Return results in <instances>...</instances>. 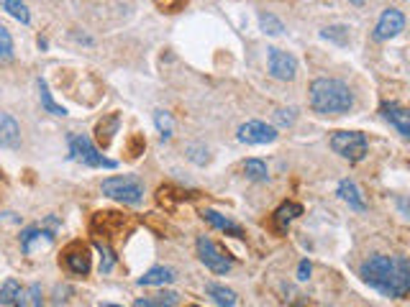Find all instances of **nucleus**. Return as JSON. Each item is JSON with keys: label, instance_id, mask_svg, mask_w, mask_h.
Here are the masks:
<instances>
[{"label": "nucleus", "instance_id": "5701e85b", "mask_svg": "<svg viewBox=\"0 0 410 307\" xmlns=\"http://www.w3.org/2000/svg\"><path fill=\"white\" fill-rule=\"evenodd\" d=\"M243 174L251 179V182H267L269 172H267V164L262 159H249L243 164Z\"/></svg>", "mask_w": 410, "mask_h": 307}, {"label": "nucleus", "instance_id": "f03ea898", "mask_svg": "<svg viewBox=\"0 0 410 307\" xmlns=\"http://www.w3.org/2000/svg\"><path fill=\"white\" fill-rule=\"evenodd\" d=\"M354 105V95L349 85L331 77H318L310 85V108L320 115H344Z\"/></svg>", "mask_w": 410, "mask_h": 307}, {"label": "nucleus", "instance_id": "4468645a", "mask_svg": "<svg viewBox=\"0 0 410 307\" xmlns=\"http://www.w3.org/2000/svg\"><path fill=\"white\" fill-rule=\"evenodd\" d=\"M0 307H26V292L16 279H6L0 284Z\"/></svg>", "mask_w": 410, "mask_h": 307}, {"label": "nucleus", "instance_id": "2f4dec72", "mask_svg": "<svg viewBox=\"0 0 410 307\" xmlns=\"http://www.w3.org/2000/svg\"><path fill=\"white\" fill-rule=\"evenodd\" d=\"M200 154H208V151H205L203 146H190V159L195 161V164H205V161H208L205 156H200Z\"/></svg>", "mask_w": 410, "mask_h": 307}, {"label": "nucleus", "instance_id": "f3484780", "mask_svg": "<svg viewBox=\"0 0 410 307\" xmlns=\"http://www.w3.org/2000/svg\"><path fill=\"white\" fill-rule=\"evenodd\" d=\"M339 195L344 203H349L354 208V210H367V203L364 198H362V192H359L357 182L354 179H341L339 182Z\"/></svg>", "mask_w": 410, "mask_h": 307}, {"label": "nucleus", "instance_id": "c756f323", "mask_svg": "<svg viewBox=\"0 0 410 307\" xmlns=\"http://www.w3.org/2000/svg\"><path fill=\"white\" fill-rule=\"evenodd\" d=\"M275 121L280 123V126H293L295 110H293V108H290V110H277V113H275Z\"/></svg>", "mask_w": 410, "mask_h": 307}, {"label": "nucleus", "instance_id": "bb28decb", "mask_svg": "<svg viewBox=\"0 0 410 307\" xmlns=\"http://www.w3.org/2000/svg\"><path fill=\"white\" fill-rule=\"evenodd\" d=\"M95 246H98V251H100V271H102V274H108L110 269L115 266V256H113V251H110L108 243H102V241H98Z\"/></svg>", "mask_w": 410, "mask_h": 307}, {"label": "nucleus", "instance_id": "e433bc0d", "mask_svg": "<svg viewBox=\"0 0 410 307\" xmlns=\"http://www.w3.org/2000/svg\"><path fill=\"white\" fill-rule=\"evenodd\" d=\"M190 307H198V305H190Z\"/></svg>", "mask_w": 410, "mask_h": 307}, {"label": "nucleus", "instance_id": "6e6552de", "mask_svg": "<svg viewBox=\"0 0 410 307\" xmlns=\"http://www.w3.org/2000/svg\"><path fill=\"white\" fill-rule=\"evenodd\" d=\"M64 259V266L70 269L72 274L77 276H88L90 274V266H93V256H90V249L85 243H70L62 254Z\"/></svg>", "mask_w": 410, "mask_h": 307}, {"label": "nucleus", "instance_id": "a878e982", "mask_svg": "<svg viewBox=\"0 0 410 307\" xmlns=\"http://www.w3.org/2000/svg\"><path fill=\"white\" fill-rule=\"evenodd\" d=\"M259 23H262L264 33H269V36H280V33L285 31L282 21L275 18V16H269V13H262V16H259Z\"/></svg>", "mask_w": 410, "mask_h": 307}, {"label": "nucleus", "instance_id": "412c9836", "mask_svg": "<svg viewBox=\"0 0 410 307\" xmlns=\"http://www.w3.org/2000/svg\"><path fill=\"white\" fill-rule=\"evenodd\" d=\"M118 123H121V118H118V113H113V115H108L105 121H100L98 123V141H100L102 146H108L110 141H113V134L118 131Z\"/></svg>", "mask_w": 410, "mask_h": 307}, {"label": "nucleus", "instance_id": "aec40b11", "mask_svg": "<svg viewBox=\"0 0 410 307\" xmlns=\"http://www.w3.org/2000/svg\"><path fill=\"white\" fill-rule=\"evenodd\" d=\"M179 302L177 292H159L154 297H144V300H136L134 307H174Z\"/></svg>", "mask_w": 410, "mask_h": 307}, {"label": "nucleus", "instance_id": "20e7f679", "mask_svg": "<svg viewBox=\"0 0 410 307\" xmlns=\"http://www.w3.org/2000/svg\"><path fill=\"white\" fill-rule=\"evenodd\" d=\"M102 195L110 200H118L123 205H141L144 203V185L136 177H110L102 182Z\"/></svg>", "mask_w": 410, "mask_h": 307}, {"label": "nucleus", "instance_id": "c85d7f7f", "mask_svg": "<svg viewBox=\"0 0 410 307\" xmlns=\"http://www.w3.org/2000/svg\"><path fill=\"white\" fill-rule=\"evenodd\" d=\"M323 36H326V38H333L336 44H346V38H349V33H346L344 26H331V28H326V31H323Z\"/></svg>", "mask_w": 410, "mask_h": 307}, {"label": "nucleus", "instance_id": "b1692460", "mask_svg": "<svg viewBox=\"0 0 410 307\" xmlns=\"http://www.w3.org/2000/svg\"><path fill=\"white\" fill-rule=\"evenodd\" d=\"M3 8H6L16 21H21V23H28V21H31V13H28L23 0H3Z\"/></svg>", "mask_w": 410, "mask_h": 307}, {"label": "nucleus", "instance_id": "f257e3e1", "mask_svg": "<svg viewBox=\"0 0 410 307\" xmlns=\"http://www.w3.org/2000/svg\"><path fill=\"white\" fill-rule=\"evenodd\" d=\"M359 276L372 289H377L379 294L392 297V300H403L410 292V264L405 256H369L359 269Z\"/></svg>", "mask_w": 410, "mask_h": 307}, {"label": "nucleus", "instance_id": "f704fd0d", "mask_svg": "<svg viewBox=\"0 0 410 307\" xmlns=\"http://www.w3.org/2000/svg\"><path fill=\"white\" fill-rule=\"evenodd\" d=\"M352 3H354V6H364L367 0H352Z\"/></svg>", "mask_w": 410, "mask_h": 307}, {"label": "nucleus", "instance_id": "7ed1b4c3", "mask_svg": "<svg viewBox=\"0 0 410 307\" xmlns=\"http://www.w3.org/2000/svg\"><path fill=\"white\" fill-rule=\"evenodd\" d=\"M67 144H70V159L80 161V164L93 166V169H115V166H118L113 159L102 156V154L98 151L95 146H93V141H90L88 136H83V134H70Z\"/></svg>", "mask_w": 410, "mask_h": 307}, {"label": "nucleus", "instance_id": "cd10ccee", "mask_svg": "<svg viewBox=\"0 0 410 307\" xmlns=\"http://www.w3.org/2000/svg\"><path fill=\"white\" fill-rule=\"evenodd\" d=\"M154 123H157V131L162 134V139H172V118L164 110H157L154 113Z\"/></svg>", "mask_w": 410, "mask_h": 307}, {"label": "nucleus", "instance_id": "a211bd4d", "mask_svg": "<svg viewBox=\"0 0 410 307\" xmlns=\"http://www.w3.org/2000/svg\"><path fill=\"white\" fill-rule=\"evenodd\" d=\"M298 215H303V205H298V203H282L280 208L275 210V225H277V230H288V225L293 223L295 217Z\"/></svg>", "mask_w": 410, "mask_h": 307}, {"label": "nucleus", "instance_id": "4be33fe9", "mask_svg": "<svg viewBox=\"0 0 410 307\" xmlns=\"http://www.w3.org/2000/svg\"><path fill=\"white\" fill-rule=\"evenodd\" d=\"M38 97H41V105H44V110L46 113H51V115H67V108H62V105H57V102L51 100V92H49V87H46V82L44 80H38Z\"/></svg>", "mask_w": 410, "mask_h": 307}, {"label": "nucleus", "instance_id": "39448f33", "mask_svg": "<svg viewBox=\"0 0 410 307\" xmlns=\"http://www.w3.org/2000/svg\"><path fill=\"white\" fill-rule=\"evenodd\" d=\"M195 246H198L200 262L211 269L213 274H228L231 269H233V259L228 256V251H224L218 243H213L208 236H198Z\"/></svg>", "mask_w": 410, "mask_h": 307}, {"label": "nucleus", "instance_id": "1a4fd4ad", "mask_svg": "<svg viewBox=\"0 0 410 307\" xmlns=\"http://www.w3.org/2000/svg\"><path fill=\"white\" fill-rule=\"evenodd\" d=\"M275 139H277V128L267 126V123L262 121H249L243 123V126H238V141H241V144H254V146H259V144H272Z\"/></svg>", "mask_w": 410, "mask_h": 307}, {"label": "nucleus", "instance_id": "2eb2a0df", "mask_svg": "<svg viewBox=\"0 0 410 307\" xmlns=\"http://www.w3.org/2000/svg\"><path fill=\"white\" fill-rule=\"evenodd\" d=\"M174 279H177L174 269L154 266V269H149L144 276H139V284H141V287H164V284H172Z\"/></svg>", "mask_w": 410, "mask_h": 307}, {"label": "nucleus", "instance_id": "0eeeda50", "mask_svg": "<svg viewBox=\"0 0 410 307\" xmlns=\"http://www.w3.org/2000/svg\"><path fill=\"white\" fill-rule=\"evenodd\" d=\"M269 75L275 80H282V82H290L298 75V59L293 54H288V51L272 46L269 49Z\"/></svg>", "mask_w": 410, "mask_h": 307}, {"label": "nucleus", "instance_id": "c9c22d12", "mask_svg": "<svg viewBox=\"0 0 410 307\" xmlns=\"http://www.w3.org/2000/svg\"><path fill=\"white\" fill-rule=\"evenodd\" d=\"M102 307H121V305H102Z\"/></svg>", "mask_w": 410, "mask_h": 307}, {"label": "nucleus", "instance_id": "393cba45", "mask_svg": "<svg viewBox=\"0 0 410 307\" xmlns=\"http://www.w3.org/2000/svg\"><path fill=\"white\" fill-rule=\"evenodd\" d=\"M13 62V38L8 33V28L0 23V67L3 64H11Z\"/></svg>", "mask_w": 410, "mask_h": 307}, {"label": "nucleus", "instance_id": "ddd939ff", "mask_svg": "<svg viewBox=\"0 0 410 307\" xmlns=\"http://www.w3.org/2000/svg\"><path fill=\"white\" fill-rule=\"evenodd\" d=\"M0 146L6 149H19L21 146V128L16 118L8 113H0Z\"/></svg>", "mask_w": 410, "mask_h": 307}, {"label": "nucleus", "instance_id": "7c9ffc66", "mask_svg": "<svg viewBox=\"0 0 410 307\" xmlns=\"http://www.w3.org/2000/svg\"><path fill=\"white\" fill-rule=\"evenodd\" d=\"M154 6L162 8V11H167V13H174L179 6H182V0H154Z\"/></svg>", "mask_w": 410, "mask_h": 307}, {"label": "nucleus", "instance_id": "f8f14e48", "mask_svg": "<svg viewBox=\"0 0 410 307\" xmlns=\"http://www.w3.org/2000/svg\"><path fill=\"white\" fill-rule=\"evenodd\" d=\"M54 241V230H46L41 228V225H31V228H26L23 233H21V249L26 251V254H33V243H38V246H49V243Z\"/></svg>", "mask_w": 410, "mask_h": 307}, {"label": "nucleus", "instance_id": "9b49d317", "mask_svg": "<svg viewBox=\"0 0 410 307\" xmlns=\"http://www.w3.org/2000/svg\"><path fill=\"white\" fill-rule=\"evenodd\" d=\"M382 115H384V121H390L392 126L397 128V134L405 136L408 139L410 136V113L408 108H403V105H397V102H382Z\"/></svg>", "mask_w": 410, "mask_h": 307}, {"label": "nucleus", "instance_id": "473e14b6", "mask_svg": "<svg viewBox=\"0 0 410 307\" xmlns=\"http://www.w3.org/2000/svg\"><path fill=\"white\" fill-rule=\"evenodd\" d=\"M308 276H310V264H308V262H300V266H298V279L305 281Z\"/></svg>", "mask_w": 410, "mask_h": 307}, {"label": "nucleus", "instance_id": "6ab92c4d", "mask_svg": "<svg viewBox=\"0 0 410 307\" xmlns=\"http://www.w3.org/2000/svg\"><path fill=\"white\" fill-rule=\"evenodd\" d=\"M205 292H208V297H213L221 307H236V292L224 287V284H205Z\"/></svg>", "mask_w": 410, "mask_h": 307}, {"label": "nucleus", "instance_id": "423d86ee", "mask_svg": "<svg viewBox=\"0 0 410 307\" xmlns=\"http://www.w3.org/2000/svg\"><path fill=\"white\" fill-rule=\"evenodd\" d=\"M331 149L341 159L362 161L367 156V136L359 131H339L331 136Z\"/></svg>", "mask_w": 410, "mask_h": 307}, {"label": "nucleus", "instance_id": "72a5a7b5", "mask_svg": "<svg viewBox=\"0 0 410 307\" xmlns=\"http://www.w3.org/2000/svg\"><path fill=\"white\" fill-rule=\"evenodd\" d=\"M31 294H33V297H31V300H33V305H36V307H41V297H38V287H36V284H33V287H31Z\"/></svg>", "mask_w": 410, "mask_h": 307}, {"label": "nucleus", "instance_id": "dca6fc26", "mask_svg": "<svg viewBox=\"0 0 410 307\" xmlns=\"http://www.w3.org/2000/svg\"><path fill=\"white\" fill-rule=\"evenodd\" d=\"M203 217L213 225V228L224 230V233H231V236H236V238H243V228L238 223H233L231 217L221 215V212H216V210H203Z\"/></svg>", "mask_w": 410, "mask_h": 307}, {"label": "nucleus", "instance_id": "9d476101", "mask_svg": "<svg viewBox=\"0 0 410 307\" xmlns=\"http://www.w3.org/2000/svg\"><path fill=\"white\" fill-rule=\"evenodd\" d=\"M403 28H405L403 11H397V8H387V11H382L377 26H374V38H377V41H387V38H395L397 33L403 31Z\"/></svg>", "mask_w": 410, "mask_h": 307}]
</instances>
